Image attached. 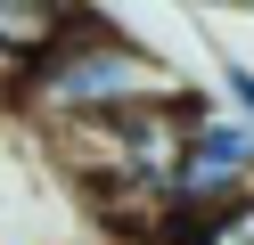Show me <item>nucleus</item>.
Instances as JSON below:
<instances>
[{"instance_id": "nucleus-1", "label": "nucleus", "mask_w": 254, "mask_h": 245, "mask_svg": "<svg viewBox=\"0 0 254 245\" xmlns=\"http://www.w3.org/2000/svg\"><path fill=\"white\" fill-rule=\"evenodd\" d=\"M8 98H17L41 131H90V123H123V114H139V106H172V98H189V82L172 74L148 41H131L123 25H107V16L82 8V25Z\"/></svg>"}, {"instance_id": "nucleus-2", "label": "nucleus", "mask_w": 254, "mask_h": 245, "mask_svg": "<svg viewBox=\"0 0 254 245\" xmlns=\"http://www.w3.org/2000/svg\"><path fill=\"white\" fill-rule=\"evenodd\" d=\"M197 106H205V98H197ZM246 196H254V131L221 123V114H189L181 172L164 180L172 221H213V212L246 204Z\"/></svg>"}, {"instance_id": "nucleus-3", "label": "nucleus", "mask_w": 254, "mask_h": 245, "mask_svg": "<svg viewBox=\"0 0 254 245\" xmlns=\"http://www.w3.org/2000/svg\"><path fill=\"white\" fill-rule=\"evenodd\" d=\"M74 25H82V8H66V0H0V82L17 90Z\"/></svg>"}, {"instance_id": "nucleus-4", "label": "nucleus", "mask_w": 254, "mask_h": 245, "mask_svg": "<svg viewBox=\"0 0 254 245\" xmlns=\"http://www.w3.org/2000/svg\"><path fill=\"white\" fill-rule=\"evenodd\" d=\"M172 245H254V196L230 204V212H213V221H181Z\"/></svg>"}, {"instance_id": "nucleus-5", "label": "nucleus", "mask_w": 254, "mask_h": 245, "mask_svg": "<svg viewBox=\"0 0 254 245\" xmlns=\"http://www.w3.org/2000/svg\"><path fill=\"white\" fill-rule=\"evenodd\" d=\"M221 90H230V106L254 123V65H238V57H230V65H221Z\"/></svg>"}]
</instances>
